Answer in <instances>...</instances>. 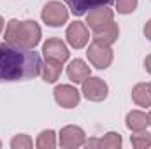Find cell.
<instances>
[{"mask_svg":"<svg viewBox=\"0 0 151 149\" xmlns=\"http://www.w3.org/2000/svg\"><path fill=\"white\" fill-rule=\"evenodd\" d=\"M40 72L42 60L37 51L7 42L0 44V82L27 81L37 77Z\"/></svg>","mask_w":151,"mask_h":149,"instance_id":"6da1fadb","label":"cell"},{"mask_svg":"<svg viewBox=\"0 0 151 149\" xmlns=\"http://www.w3.org/2000/svg\"><path fill=\"white\" fill-rule=\"evenodd\" d=\"M40 35H42L40 27L32 19H27V21L11 19L5 28V42L7 44L27 47V49H34L40 42Z\"/></svg>","mask_w":151,"mask_h":149,"instance_id":"7a4b0ae2","label":"cell"},{"mask_svg":"<svg viewBox=\"0 0 151 149\" xmlns=\"http://www.w3.org/2000/svg\"><path fill=\"white\" fill-rule=\"evenodd\" d=\"M40 18L49 27H62L69 19V11L62 2H47L40 12Z\"/></svg>","mask_w":151,"mask_h":149,"instance_id":"3957f363","label":"cell"},{"mask_svg":"<svg viewBox=\"0 0 151 149\" xmlns=\"http://www.w3.org/2000/svg\"><path fill=\"white\" fill-rule=\"evenodd\" d=\"M86 54H88L90 62H91L97 69H100V70H102V69H107V67L111 65V62H113V51H111V47H109V46L97 44V42L90 44Z\"/></svg>","mask_w":151,"mask_h":149,"instance_id":"277c9868","label":"cell"},{"mask_svg":"<svg viewBox=\"0 0 151 149\" xmlns=\"http://www.w3.org/2000/svg\"><path fill=\"white\" fill-rule=\"evenodd\" d=\"M107 84L100 77H88L83 81V95L91 102H102L107 97Z\"/></svg>","mask_w":151,"mask_h":149,"instance_id":"5b68a950","label":"cell"},{"mask_svg":"<svg viewBox=\"0 0 151 149\" xmlns=\"http://www.w3.org/2000/svg\"><path fill=\"white\" fill-rule=\"evenodd\" d=\"M79 98H81L79 91L70 84H60V86L55 88V100H56L58 105H62L65 109L76 107L79 104Z\"/></svg>","mask_w":151,"mask_h":149,"instance_id":"8992f818","label":"cell"},{"mask_svg":"<svg viewBox=\"0 0 151 149\" xmlns=\"http://www.w3.org/2000/svg\"><path fill=\"white\" fill-rule=\"evenodd\" d=\"M42 51H44L46 60H53L58 63H63L69 60V49L60 39H47Z\"/></svg>","mask_w":151,"mask_h":149,"instance_id":"52a82bcc","label":"cell"},{"mask_svg":"<svg viewBox=\"0 0 151 149\" xmlns=\"http://www.w3.org/2000/svg\"><path fill=\"white\" fill-rule=\"evenodd\" d=\"M88 39H90V34H88V28L84 23L81 21H74L69 25L67 28V40L69 44L76 47V49H81L88 44Z\"/></svg>","mask_w":151,"mask_h":149,"instance_id":"ba28073f","label":"cell"},{"mask_svg":"<svg viewBox=\"0 0 151 149\" xmlns=\"http://www.w3.org/2000/svg\"><path fill=\"white\" fill-rule=\"evenodd\" d=\"M84 144V132L79 126H65L60 132V146L67 149L79 148Z\"/></svg>","mask_w":151,"mask_h":149,"instance_id":"9c48e42d","label":"cell"},{"mask_svg":"<svg viewBox=\"0 0 151 149\" xmlns=\"http://www.w3.org/2000/svg\"><path fill=\"white\" fill-rule=\"evenodd\" d=\"M118 35H119V27L116 23H113V21H109L104 27H100V28L95 30L93 42L102 44V46H113L114 42L118 40Z\"/></svg>","mask_w":151,"mask_h":149,"instance_id":"30bf717a","label":"cell"},{"mask_svg":"<svg viewBox=\"0 0 151 149\" xmlns=\"http://www.w3.org/2000/svg\"><path fill=\"white\" fill-rule=\"evenodd\" d=\"M109 21H113V11H111L107 5L95 7V9H91V11L88 12V16H86V23H88V27L93 28V30L104 27V25L109 23Z\"/></svg>","mask_w":151,"mask_h":149,"instance_id":"8fae6325","label":"cell"},{"mask_svg":"<svg viewBox=\"0 0 151 149\" xmlns=\"http://www.w3.org/2000/svg\"><path fill=\"white\" fill-rule=\"evenodd\" d=\"M67 4V7L72 11L74 16H83L88 11L95 9V7H102V5H109L114 0H63Z\"/></svg>","mask_w":151,"mask_h":149,"instance_id":"7c38bea8","label":"cell"},{"mask_svg":"<svg viewBox=\"0 0 151 149\" xmlns=\"http://www.w3.org/2000/svg\"><path fill=\"white\" fill-rule=\"evenodd\" d=\"M67 75H69V79L72 82H76V84L77 82H83L84 79L90 77V67L83 60H74L69 65V69H67Z\"/></svg>","mask_w":151,"mask_h":149,"instance_id":"4fadbf2b","label":"cell"},{"mask_svg":"<svg viewBox=\"0 0 151 149\" xmlns=\"http://www.w3.org/2000/svg\"><path fill=\"white\" fill-rule=\"evenodd\" d=\"M132 98L141 107H151V86L150 84H135L132 90Z\"/></svg>","mask_w":151,"mask_h":149,"instance_id":"5bb4252c","label":"cell"},{"mask_svg":"<svg viewBox=\"0 0 151 149\" xmlns=\"http://www.w3.org/2000/svg\"><path fill=\"white\" fill-rule=\"evenodd\" d=\"M148 125H150L148 114H144L141 111H132L127 114V126L132 132H142V130H146Z\"/></svg>","mask_w":151,"mask_h":149,"instance_id":"9a60e30c","label":"cell"},{"mask_svg":"<svg viewBox=\"0 0 151 149\" xmlns=\"http://www.w3.org/2000/svg\"><path fill=\"white\" fill-rule=\"evenodd\" d=\"M60 74H62V63L53 60H46V63H42V77L46 82H55Z\"/></svg>","mask_w":151,"mask_h":149,"instance_id":"2e32d148","label":"cell"},{"mask_svg":"<svg viewBox=\"0 0 151 149\" xmlns=\"http://www.w3.org/2000/svg\"><path fill=\"white\" fill-rule=\"evenodd\" d=\"M99 148H104V149L121 148V137H119V133H114V132L106 133L102 139H99Z\"/></svg>","mask_w":151,"mask_h":149,"instance_id":"e0dca14e","label":"cell"},{"mask_svg":"<svg viewBox=\"0 0 151 149\" xmlns=\"http://www.w3.org/2000/svg\"><path fill=\"white\" fill-rule=\"evenodd\" d=\"M55 146H56V139H55V132L53 130H44L37 137L39 149H53Z\"/></svg>","mask_w":151,"mask_h":149,"instance_id":"ac0fdd59","label":"cell"},{"mask_svg":"<svg viewBox=\"0 0 151 149\" xmlns=\"http://www.w3.org/2000/svg\"><path fill=\"white\" fill-rule=\"evenodd\" d=\"M130 142L135 149H146V148H151V135L148 132H137L135 135L130 137Z\"/></svg>","mask_w":151,"mask_h":149,"instance_id":"d6986e66","label":"cell"},{"mask_svg":"<svg viewBox=\"0 0 151 149\" xmlns=\"http://www.w3.org/2000/svg\"><path fill=\"white\" fill-rule=\"evenodd\" d=\"M139 0H116V9L119 14H130L137 9Z\"/></svg>","mask_w":151,"mask_h":149,"instance_id":"ffe728a7","label":"cell"},{"mask_svg":"<svg viewBox=\"0 0 151 149\" xmlns=\"http://www.w3.org/2000/svg\"><path fill=\"white\" fill-rule=\"evenodd\" d=\"M11 146L12 149H30L34 146V142H32V139L28 137V135H16L12 140H11Z\"/></svg>","mask_w":151,"mask_h":149,"instance_id":"44dd1931","label":"cell"},{"mask_svg":"<svg viewBox=\"0 0 151 149\" xmlns=\"http://www.w3.org/2000/svg\"><path fill=\"white\" fill-rule=\"evenodd\" d=\"M144 35H146V37L151 40V19L146 23V27H144Z\"/></svg>","mask_w":151,"mask_h":149,"instance_id":"7402d4cb","label":"cell"},{"mask_svg":"<svg viewBox=\"0 0 151 149\" xmlns=\"http://www.w3.org/2000/svg\"><path fill=\"white\" fill-rule=\"evenodd\" d=\"M144 67H146V70L151 74V54L150 56H146V60H144Z\"/></svg>","mask_w":151,"mask_h":149,"instance_id":"603a6c76","label":"cell"},{"mask_svg":"<svg viewBox=\"0 0 151 149\" xmlns=\"http://www.w3.org/2000/svg\"><path fill=\"white\" fill-rule=\"evenodd\" d=\"M4 30V19H2V16H0V32Z\"/></svg>","mask_w":151,"mask_h":149,"instance_id":"cb8c5ba5","label":"cell"},{"mask_svg":"<svg viewBox=\"0 0 151 149\" xmlns=\"http://www.w3.org/2000/svg\"><path fill=\"white\" fill-rule=\"evenodd\" d=\"M148 121H150V125H151V112L148 114Z\"/></svg>","mask_w":151,"mask_h":149,"instance_id":"d4e9b609","label":"cell"},{"mask_svg":"<svg viewBox=\"0 0 151 149\" xmlns=\"http://www.w3.org/2000/svg\"><path fill=\"white\" fill-rule=\"evenodd\" d=\"M0 146H2V142H0Z\"/></svg>","mask_w":151,"mask_h":149,"instance_id":"484cf974","label":"cell"},{"mask_svg":"<svg viewBox=\"0 0 151 149\" xmlns=\"http://www.w3.org/2000/svg\"><path fill=\"white\" fill-rule=\"evenodd\" d=\"M150 86H151V84H150Z\"/></svg>","mask_w":151,"mask_h":149,"instance_id":"4316f807","label":"cell"}]
</instances>
